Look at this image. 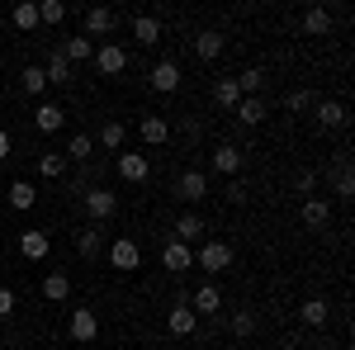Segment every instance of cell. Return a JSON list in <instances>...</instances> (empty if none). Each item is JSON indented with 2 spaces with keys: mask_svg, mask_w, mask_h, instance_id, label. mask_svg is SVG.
<instances>
[{
  "mask_svg": "<svg viewBox=\"0 0 355 350\" xmlns=\"http://www.w3.org/2000/svg\"><path fill=\"white\" fill-rule=\"evenodd\" d=\"M303 222H308L313 232H322V227L331 222V204H327V199H318V194H313V199H303Z\"/></svg>",
  "mask_w": 355,
  "mask_h": 350,
  "instance_id": "obj_13",
  "label": "cell"
},
{
  "mask_svg": "<svg viewBox=\"0 0 355 350\" xmlns=\"http://www.w3.org/2000/svg\"><path fill=\"white\" fill-rule=\"evenodd\" d=\"M62 19H67V5L62 0H43L38 5V24H62Z\"/></svg>",
  "mask_w": 355,
  "mask_h": 350,
  "instance_id": "obj_37",
  "label": "cell"
},
{
  "mask_svg": "<svg viewBox=\"0 0 355 350\" xmlns=\"http://www.w3.org/2000/svg\"><path fill=\"white\" fill-rule=\"evenodd\" d=\"M19 85H24V95H43V90H48V76H43V67H24Z\"/></svg>",
  "mask_w": 355,
  "mask_h": 350,
  "instance_id": "obj_36",
  "label": "cell"
},
{
  "mask_svg": "<svg viewBox=\"0 0 355 350\" xmlns=\"http://www.w3.org/2000/svg\"><path fill=\"white\" fill-rule=\"evenodd\" d=\"M232 336H251V331H256V313H251V308H242V313H232Z\"/></svg>",
  "mask_w": 355,
  "mask_h": 350,
  "instance_id": "obj_38",
  "label": "cell"
},
{
  "mask_svg": "<svg viewBox=\"0 0 355 350\" xmlns=\"http://www.w3.org/2000/svg\"><path fill=\"white\" fill-rule=\"evenodd\" d=\"M119 175H123L128 185H142V180L152 175V161H147L142 152H119Z\"/></svg>",
  "mask_w": 355,
  "mask_h": 350,
  "instance_id": "obj_7",
  "label": "cell"
},
{
  "mask_svg": "<svg viewBox=\"0 0 355 350\" xmlns=\"http://www.w3.org/2000/svg\"><path fill=\"white\" fill-rule=\"evenodd\" d=\"M5 199H10V209H15V213H28V209H33V204H38V189L28 185V180H15V185H10V194H5Z\"/></svg>",
  "mask_w": 355,
  "mask_h": 350,
  "instance_id": "obj_19",
  "label": "cell"
},
{
  "mask_svg": "<svg viewBox=\"0 0 355 350\" xmlns=\"http://www.w3.org/2000/svg\"><path fill=\"white\" fill-rule=\"evenodd\" d=\"M308 105H313V95H308V90H289V109H294V114L308 109Z\"/></svg>",
  "mask_w": 355,
  "mask_h": 350,
  "instance_id": "obj_42",
  "label": "cell"
},
{
  "mask_svg": "<svg viewBox=\"0 0 355 350\" xmlns=\"http://www.w3.org/2000/svg\"><path fill=\"white\" fill-rule=\"evenodd\" d=\"M5 157H10V133L0 128V161H5Z\"/></svg>",
  "mask_w": 355,
  "mask_h": 350,
  "instance_id": "obj_43",
  "label": "cell"
},
{
  "mask_svg": "<svg viewBox=\"0 0 355 350\" xmlns=\"http://www.w3.org/2000/svg\"><path fill=\"white\" fill-rule=\"evenodd\" d=\"M190 308H194V313H218V308H223L218 284H199V289L190 294Z\"/></svg>",
  "mask_w": 355,
  "mask_h": 350,
  "instance_id": "obj_20",
  "label": "cell"
},
{
  "mask_svg": "<svg viewBox=\"0 0 355 350\" xmlns=\"http://www.w3.org/2000/svg\"><path fill=\"white\" fill-rule=\"evenodd\" d=\"M67 331H71V341H95V336H100V317H95L90 308H76Z\"/></svg>",
  "mask_w": 355,
  "mask_h": 350,
  "instance_id": "obj_10",
  "label": "cell"
},
{
  "mask_svg": "<svg viewBox=\"0 0 355 350\" xmlns=\"http://www.w3.org/2000/svg\"><path fill=\"white\" fill-rule=\"evenodd\" d=\"M105 256H110V265L123 270V274L142 265V246H137L133 237H119V242H110V251H105Z\"/></svg>",
  "mask_w": 355,
  "mask_h": 350,
  "instance_id": "obj_3",
  "label": "cell"
},
{
  "mask_svg": "<svg viewBox=\"0 0 355 350\" xmlns=\"http://www.w3.org/2000/svg\"><path fill=\"white\" fill-rule=\"evenodd\" d=\"M318 123H322V128H341V123H346V105H341V100H322V105H318Z\"/></svg>",
  "mask_w": 355,
  "mask_h": 350,
  "instance_id": "obj_31",
  "label": "cell"
},
{
  "mask_svg": "<svg viewBox=\"0 0 355 350\" xmlns=\"http://www.w3.org/2000/svg\"><path fill=\"white\" fill-rule=\"evenodd\" d=\"M48 251H53V237L38 232V227H28L24 237H19V256H24V261H43Z\"/></svg>",
  "mask_w": 355,
  "mask_h": 350,
  "instance_id": "obj_9",
  "label": "cell"
},
{
  "mask_svg": "<svg viewBox=\"0 0 355 350\" xmlns=\"http://www.w3.org/2000/svg\"><path fill=\"white\" fill-rule=\"evenodd\" d=\"M194 53H199V62H218V53H223V33H218V28H204V33H194Z\"/></svg>",
  "mask_w": 355,
  "mask_h": 350,
  "instance_id": "obj_16",
  "label": "cell"
},
{
  "mask_svg": "<svg viewBox=\"0 0 355 350\" xmlns=\"http://www.w3.org/2000/svg\"><path fill=\"white\" fill-rule=\"evenodd\" d=\"M38 175H43V180H62V175H67V157H62V152H43V157H38Z\"/></svg>",
  "mask_w": 355,
  "mask_h": 350,
  "instance_id": "obj_32",
  "label": "cell"
},
{
  "mask_svg": "<svg viewBox=\"0 0 355 350\" xmlns=\"http://www.w3.org/2000/svg\"><path fill=\"white\" fill-rule=\"evenodd\" d=\"M62 157H67V161H90V157H95V137L76 133L71 142H67V152H62Z\"/></svg>",
  "mask_w": 355,
  "mask_h": 350,
  "instance_id": "obj_28",
  "label": "cell"
},
{
  "mask_svg": "<svg viewBox=\"0 0 355 350\" xmlns=\"http://www.w3.org/2000/svg\"><path fill=\"white\" fill-rule=\"evenodd\" d=\"M152 90L175 95V90H180V67H175V62H157V67H152Z\"/></svg>",
  "mask_w": 355,
  "mask_h": 350,
  "instance_id": "obj_11",
  "label": "cell"
},
{
  "mask_svg": "<svg viewBox=\"0 0 355 350\" xmlns=\"http://www.w3.org/2000/svg\"><path fill=\"white\" fill-rule=\"evenodd\" d=\"M133 38L142 43V48L162 43V19H152V15H133Z\"/></svg>",
  "mask_w": 355,
  "mask_h": 350,
  "instance_id": "obj_18",
  "label": "cell"
},
{
  "mask_svg": "<svg viewBox=\"0 0 355 350\" xmlns=\"http://www.w3.org/2000/svg\"><path fill=\"white\" fill-rule=\"evenodd\" d=\"M76 251H81L85 261H100V251H105V237H100V227H81V237H76Z\"/></svg>",
  "mask_w": 355,
  "mask_h": 350,
  "instance_id": "obj_25",
  "label": "cell"
},
{
  "mask_svg": "<svg viewBox=\"0 0 355 350\" xmlns=\"http://www.w3.org/2000/svg\"><path fill=\"white\" fill-rule=\"evenodd\" d=\"M62 119H67V114H62V105H53V100H43V105L33 109V123H38L43 133H57V128H62Z\"/></svg>",
  "mask_w": 355,
  "mask_h": 350,
  "instance_id": "obj_23",
  "label": "cell"
},
{
  "mask_svg": "<svg viewBox=\"0 0 355 350\" xmlns=\"http://www.w3.org/2000/svg\"><path fill=\"white\" fill-rule=\"evenodd\" d=\"M232 81H237V90H242V100H246V95H261L266 71H261V67H246V71H237V76H232Z\"/></svg>",
  "mask_w": 355,
  "mask_h": 350,
  "instance_id": "obj_30",
  "label": "cell"
},
{
  "mask_svg": "<svg viewBox=\"0 0 355 350\" xmlns=\"http://www.w3.org/2000/svg\"><path fill=\"white\" fill-rule=\"evenodd\" d=\"M204 194H209V175H204V170H185V175H175V199L199 204Z\"/></svg>",
  "mask_w": 355,
  "mask_h": 350,
  "instance_id": "obj_5",
  "label": "cell"
},
{
  "mask_svg": "<svg viewBox=\"0 0 355 350\" xmlns=\"http://www.w3.org/2000/svg\"><path fill=\"white\" fill-rule=\"evenodd\" d=\"M232 114L242 119L246 128H256V123H266V100H261V95H246V100L232 109Z\"/></svg>",
  "mask_w": 355,
  "mask_h": 350,
  "instance_id": "obj_22",
  "label": "cell"
},
{
  "mask_svg": "<svg viewBox=\"0 0 355 350\" xmlns=\"http://www.w3.org/2000/svg\"><path fill=\"white\" fill-rule=\"evenodd\" d=\"M284 350H294V346H284Z\"/></svg>",
  "mask_w": 355,
  "mask_h": 350,
  "instance_id": "obj_44",
  "label": "cell"
},
{
  "mask_svg": "<svg viewBox=\"0 0 355 350\" xmlns=\"http://www.w3.org/2000/svg\"><path fill=\"white\" fill-rule=\"evenodd\" d=\"M194 265L209 270V274H223V270L232 265V246L227 242H204L199 251H194Z\"/></svg>",
  "mask_w": 355,
  "mask_h": 350,
  "instance_id": "obj_1",
  "label": "cell"
},
{
  "mask_svg": "<svg viewBox=\"0 0 355 350\" xmlns=\"http://www.w3.org/2000/svg\"><path fill=\"white\" fill-rule=\"evenodd\" d=\"M214 170H218V175H237V170H242V147L218 142V147H214Z\"/></svg>",
  "mask_w": 355,
  "mask_h": 350,
  "instance_id": "obj_12",
  "label": "cell"
},
{
  "mask_svg": "<svg viewBox=\"0 0 355 350\" xmlns=\"http://www.w3.org/2000/svg\"><path fill=\"white\" fill-rule=\"evenodd\" d=\"M15 303H19L15 289H5V284H0V317H10V313H15Z\"/></svg>",
  "mask_w": 355,
  "mask_h": 350,
  "instance_id": "obj_41",
  "label": "cell"
},
{
  "mask_svg": "<svg viewBox=\"0 0 355 350\" xmlns=\"http://www.w3.org/2000/svg\"><path fill=\"white\" fill-rule=\"evenodd\" d=\"M299 317H303L308 326H327L331 303H327V298H303V303H299Z\"/></svg>",
  "mask_w": 355,
  "mask_h": 350,
  "instance_id": "obj_17",
  "label": "cell"
},
{
  "mask_svg": "<svg viewBox=\"0 0 355 350\" xmlns=\"http://www.w3.org/2000/svg\"><path fill=\"white\" fill-rule=\"evenodd\" d=\"M43 76H48L53 85H67V81H71V62H67L62 53H53V57H48V67H43Z\"/></svg>",
  "mask_w": 355,
  "mask_h": 350,
  "instance_id": "obj_35",
  "label": "cell"
},
{
  "mask_svg": "<svg viewBox=\"0 0 355 350\" xmlns=\"http://www.w3.org/2000/svg\"><path fill=\"white\" fill-rule=\"evenodd\" d=\"M194 326H199V313H194L190 303H175V308L166 313V331H171V336H194Z\"/></svg>",
  "mask_w": 355,
  "mask_h": 350,
  "instance_id": "obj_6",
  "label": "cell"
},
{
  "mask_svg": "<svg viewBox=\"0 0 355 350\" xmlns=\"http://www.w3.org/2000/svg\"><path fill=\"white\" fill-rule=\"evenodd\" d=\"M199 237H204V218L199 213H180L175 218V242L190 246V242H199Z\"/></svg>",
  "mask_w": 355,
  "mask_h": 350,
  "instance_id": "obj_24",
  "label": "cell"
},
{
  "mask_svg": "<svg viewBox=\"0 0 355 350\" xmlns=\"http://www.w3.org/2000/svg\"><path fill=\"white\" fill-rule=\"evenodd\" d=\"M214 105H218V109H237V105H242V90H237L232 76H223V81L214 85Z\"/></svg>",
  "mask_w": 355,
  "mask_h": 350,
  "instance_id": "obj_27",
  "label": "cell"
},
{
  "mask_svg": "<svg viewBox=\"0 0 355 350\" xmlns=\"http://www.w3.org/2000/svg\"><path fill=\"white\" fill-rule=\"evenodd\" d=\"M90 62H95V67H100V76H119V71H123V67H128V53H123V48H119V43H100V48H95V57H90Z\"/></svg>",
  "mask_w": 355,
  "mask_h": 350,
  "instance_id": "obj_4",
  "label": "cell"
},
{
  "mask_svg": "<svg viewBox=\"0 0 355 350\" xmlns=\"http://www.w3.org/2000/svg\"><path fill=\"white\" fill-rule=\"evenodd\" d=\"M85 213L95 218V222H110L114 213H119V194H114V189H85Z\"/></svg>",
  "mask_w": 355,
  "mask_h": 350,
  "instance_id": "obj_2",
  "label": "cell"
},
{
  "mask_svg": "<svg viewBox=\"0 0 355 350\" xmlns=\"http://www.w3.org/2000/svg\"><path fill=\"white\" fill-rule=\"evenodd\" d=\"M294 189L313 199V189H318V170H299V175H294Z\"/></svg>",
  "mask_w": 355,
  "mask_h": 350,
  "instance_id": "obj_40",
  "label": "cell"
},
{
  "mask_svg": "<svg viewBox=\"0 0 355 350\" xmlns=\"http://www.w3.org/2000/svg\"><path fill=\"white\" fill-rule=\"evenodd\" d=\"M162 265L171 270V274H185V270L194 265V251L185 242H175V237H171V242H166V251H162Z\"/></svg>",
  "mask_w": 355,
  "mask_h": 350,
  "instance_id": "obj_8",
  "label": "cell"
},
{
  "mask_svg": "<svg viewBox=\"0 0 355 350\" xmlns=\"http://www.w3.org/2000/svg\"><path fill=\"white\" fill-rule=\"evenodd\" d=\"M10 24L19 28V33H33V28H38V5H15V10H10Z\"/></svg>",
  "mask_w": 355,
  "mask_h": 350,
  "instance_id": "obj_29",
  "label": "cell"
},
{
  "mask_svg": "<svg viewBox=\"0 0 355 350\" xmlns=\"http://www.w3.org/2000/svg\"><path fill=\"white\" fill-rule=\"evenodd\" d=\"M336 194H341V199H351V194H355V175H351V166H346V161L336 166Z\"/></svg>",
  "mask_w": 355,
  "mask_h": 350,
  "instance_id": "obj_39",
  "label": "cell"
},
{
  "mask_svg": "<svg viewBox=\"0 0 355 350\" xmlns=\"http://www.w3.org/2000/svg\"><path fill=\"white\" fill-rule=\"evenodd\" d=\"M123 137H128V128H123L119 119L100 123V147H105V152H119V147H123Z\"/></svg>",
  "mask_w": 355,
  "mask_h": 350,
  "instance_id": "obj_34",
  "label": "cell"
},
{
  "mask_svg": "<svg viewBox=\"0 0 355 350\" xmlns=\"http://www.w3.org/2000/svg\"><path fill=\"white\" fill-rule=\"evenodd\" d=\"M95 33H114V10L110 5H90V10H85V38H95Z\"/></svg>",
  "mask_w": 355,
  "mask_h": 350,
  "instance_id": "obj_14",
  "label": "cell"
},
{
  "mask_svg": "<svg viewBox=\"0 0 355 350\" xmlns=\"http://www.w3.org/2000/svg\"><path fill=\"white\" fill-rule=\"evenodd\" d=\"M327 28H331V10L327 5H313V10L303 15V33H308V38H322Z\"/></svg>",
  "mask_w": 355,
  "mask_h": 350,
  "instance_id": "obj_21",
  "label": "cell"
},
{
  "mask_svg": "<svg viewBox=\"0 0 355 350\" xmlns=\"http://www.w3.org/2000/svg\"><path fill=\"white\" fill-rule=\"evenodd\" d=\"M57 53L67 57V62H90V57H95V43H90V38H67V43H62V48H57Z\"/></svg>",
  "mask_w": 355,
  "mask_h": 350,
  "instance_id": "obj_26",
  "label": "cell"
},
{
  "mask_svg": "<svg viewBox=\"0 0 355 350\" xmlns=\"http://www.w3.org/2000/svg\"><path fill=\"white\" fill-rule=\"evenodd\" d=\"M67 294H71V279H67L62 270H53V274L43 279V298H48V303H62Z\"/></svg>",
  "mask_w": 355,
  "mask_h": 350,
  "instance_id": "obj_33",
  "label": "cell"
},
{
  "mask_svg": "<svg viewBox=\"0 0 355 350\" xmlns=\"http://www.w3.org/2000/svg\"><path fill=\"white\" fill-rule=\"evenodd\" d=\"M137 137H142V142H152V147H162L166 137H171V123H166L162 114H147V119L137 123Z\"/></svg>",
  "mask_w": 355,
  "mask_h": 350,
  "instance_id": "obj_15",
  "label": "cell"
}]
</instances>
